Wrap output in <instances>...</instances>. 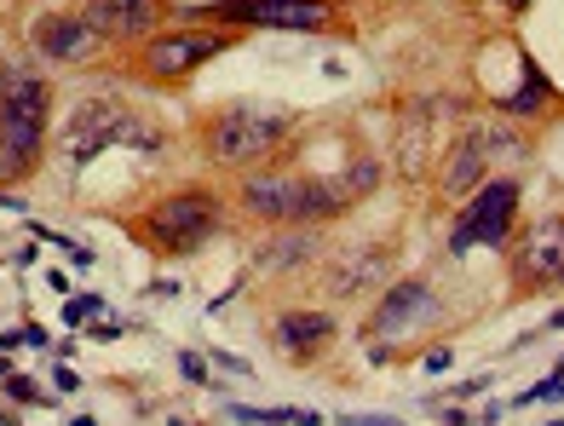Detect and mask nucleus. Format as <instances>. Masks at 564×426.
<instances>
[{
  "label": "nucleus",
  "instance_id": "nucleus-1",
  "mask_svg": "<svg viewBox=\"0 0 564 426\" xmlns=\"http://www.w3.org/2000/svg\"><path fill=\"white\" fill-rule=\"evenodd\" d=\"M46 121H53V92L35 69L12 64L0 75V179H23L41 162Z\"/></svg>",
  "mask_w": 564,
  "mask_h": 426
},
{
  "label": "nucleus",
  "instance_id": "nucleus-2",
  "mask_svg": "<svg viewBox=\"0 0 564 426\" xmlns=\"http://www.w3.org/2000/svg\"><path fill=\"white\" fill-rule=\"evenodd\" d=\"M242 203L253 219H271V225H312V219H335L346 208L340 185H323V179H300V173H253L242 185Z\"/></svg>",
  "mask_w": 564,
  "mask_h": 426
},
{
  "label": "nucleus",
  "instance_id": "nucleus-3",
  "mask_svg": "<svg viewBox=\"0 0 564 426\" xmlns=\"http://www.w3.org/2000/svg\"><path fill=\"white\" fill-rule=\"evenodd\" d=\"M214 225H219V203L208 190H173L144 214V237L156 242L162 254H191L196 242H208Z\"/></svg>",
  "mask_w": 564,
  "mask_h": 426
},
{
  "label": "nucleus",
  "instance_id": "nucleus-4",
  "mask_svg": "<svg viewBox=\"0 0 564 426\" xmlns=\"http://www.w3.org/2000/svg\"><path fill=\"white\" fill-rule=\"evenodd\" d=\"M289 139V116H260V110H230L214 121V133H208V156L219 167H248V162H260L271 156V150Z\"/></svg>",
  "mask_w": 564,
  "mask_h": 426
},
{
  "label": "nucleus",
  "instance_id": "nucleus-5",
  "mask_svg": "<svg viewBox=\"0 0 564 426\" xmlns=\"http://www.w3.org/2000/svg\"><path fill=\"white\" fill-rule=\"evenodd\" d=\"M512 288L519 294L564 288V214L535 219L524 231V242L512 248Z\"/></svg>",
  "mask_w": 564,
  "mask_h": 426
},
{
  "label": "nucleus",
  "instance_id": "nucleus-6",
  "mask_svg": "<svg viewBox=\"0 0 564 426\" xmlns=\"http://www.w3.org/2000/svg\"><path fill=\"white\" fill-rule=\"evenodd\" d=\"M512 219H519V185H512V179H490L467 203V214L455 219L449 248H455V254H467V248H478V242L501 248L512 237Z\"/></svg>",
  "mask_w": 564,
  "mask_h": 426
},
{
  "label": "nucleus",
  "instance_id": "nucleus-7",
  "mask_svg": "<svg viewBox=\"0 0 564 426\" xmlns=\"http://www.w3.org/2000/svg\"><path fill=\"white\" fill-rule=\"evenodd\" d=\"M208 18H225V23H253V30H328L340 12L335 0H219L208 7Z\"/></svg>",
  "mask_w": 564,
  "mask_h": 426
},
{
  "label": "nucleus",
  "instance_id": "nucleus-8",
  "mask_svg": "<svg viewBox=\"0 0 564 426\" xmlns=\"http://www.w3.org/2000/svg\"><path fill=\"white\" fill-rule=\"evenodd\" d=\"M225 53V35L214 30H178V35H150L144 46V69L156 75V81H185L196 64H208Z\"/></svg>",
  "mask_w": 564,
  "mask_h": 426
},
{
  "label": "nucleus",
  "instance_id": "nucleus-9",
  "mask_svg": "<svg viewBox=\"0 0 564 426\" xmlns=\"http://www.w3.org/2000/svg\"><path fill=\"white\" fill-rule=\"evenodd\" d=\"M82 18L98 41H139L150 30H162L167 0H87Z\"/></svg>",
  "mask_w": 564,
  "mask_h": 426
},
{
  "label": "nucleus",
  "instance_id": "nucleus-10",
  "mask_svg": "<svg viewBox=\"0 0 564 426\" xmlns=\"http://www.w3.org/2000/svg\"><path fill=\"white\" fill-rule=\"evenodd\" d=\"M105 144H156V133L139 128L133 116H116V110H82L69 121V133H64V150L69 156H93V150H105Z\"/></svg>",
  "mask_w": 564,
  "mask_h": 426
},
{
  "label": "nucleus",
  "instance_id": "nucleus-11",
  "mask_svg": "<svg viewBox=\"0 0 564 426\" xmlns=\"http://www.w3.org/2000/svg\"><path fill=\"white\" fill-rule=\"evenodd\" d=\"M426 317H432V288L426 283H392L387 294H380V306L369 312L364 335L375 346V340H392L403 329H415V323H426Z\"/></svg>",
  "mask_w": 564,
  "mask_h": 426
},
{
  "label": "nucleus",
  "instance_id": "nucleus-12",
  "mask_svg": "<svg viewBox=\"0 0 564 426\" xmlns=\"http://www.w3.org/2000/svg\"><path fill=\"white\" fill-rule=\"evenodd\" d=\"M276 346L282 352H294V358H312L323 340H335V317L328 312H289V317H276Z\"/></svg>",
  "mask_w": 564,
  "mask_h": 426
},
{
  "label": "nucleus",
  "instance_id": "nucleus-13",
  "mask_svg": "<svg viewBox=\"0 0 564 426\" xmlns=\"http://www.w3.org/2000/svg\"><path fill=\"white\" fill-rule=\"evenodd\" d=\"M35 46L46 58H82L98 46V35L87 30V18H41L35 23Z\"/></svg>",
  "mask_w": 564,
  "mask_h": 426
},
{
  "label": "nucleus",
  "instance_id": "nucleus-14",
  "mask_svg": "<svg viewBox=\"0 0 564 426\" xmlns=\"http://www.w3.org/2000/svg\"><path fill=\"white\" fill-rule=\"evenodd\" d=\"M387 277V254L380 248H369V254H351L340 271H335V294H357L364 283H380Z\"/></svg>",
  "mask_w": 564,
  "mask_h": 426
},
{
  "label": "nucleus",
  "instance_id": "nucleus-15",
  "mask_svg": "<svg viewBox=\"0 0 564 426\" xmlns=\"http://www.w3.org/2000/svg\"><path fill=\"white\" fill-rule=\"evenodd\" d=\"M484 179V144H460L455 156H449V173H444V190L460 196V190H473Z\"/></svg>",
  "mask_w": 564,
  "mask_h": 426
},
{
  "label": "nucleus",
  "instance_id": "nucleus-16",
  "mask_svg": "<svg viewBox=\"0 0 564 426\" xmlns=\"http://www.w3.org/2000/svg\"><path fill=\"white\" fill-rule=\"evenodd\" d=\"M375 179H380V167H375V162H357V167L346 173V185H340V196H346V203H351V196H364V190H369Z\"/></svg>",
  "mask_w": 564,
  "mask_h": 426
},
{
  "label": "nucleus",
  "instance_id": "nucleus-17",
  "mask_svg": "<svg viewBox=\"0 0 564 426\" xmlns=\"http://www.w3.org/2000/svg\"><path fill=\"white\" fill-rule=\"evenodd\" d=\"M0 381H7V392L18 397V404H53V397L35 392V381H18V374H7V358H0Z\"/></svg>",
  "mask_w": 564,
  "mask_h": 426
},
{
  "label": "nucleus",
  "instance_id": "nucleus-18",
  "mask_svg": "<svg viewBox=\"0 0 564 426\" xmlns=\"http://www.w3.org/2000/svg\"><path fill=\"white\" fill-rule=\"evenodd\" d=\"M98 306H105L98 294H75L69 306H64V317H69V323H87V317H98Z\"/></svg>",
  "mask_w": 564,
  "mask_h": 426
},
{
  "label": "nucleus",
  "instance_id": "nucleus-19",
  "mask_svg": "<svg viewBox=\"0 0 564 426\" xmlns=\"http://www.w3.org/2000/svg\"><path fill=\"white\" fill-rule=\"evenodd\" d=\"M294 254H312V237H300V242H282V248H271V265H294Z\"/></svg>",
  "mask_w": 564,
  "mask_h": 426
},
{
  "label": "nucleus",
  "instance_id": "nucleus-20",
  "mask_svg": "<svg viewBox=\"0 0 564 426\" xmlns=\"http://www.w3.org/2000/svg\"><path fill=\"white\" fill-rule=\"evenodd\" d=\"M346 426H403V420H392V415H351Z\"/></svg>",
  "mask_w": 564,
  "mask_h": 426
},
{
  "label": "nucleus",
  "instance_id": "nucleus-21",
  "mask_svg": "<svg viewBox=\"0 0 564 426\" xmlns=\"http://www.w3.org/2000/svg\"><path fill=\"white\" fill-rule=\"evenodd\" d=\"M501 7H530V0H501Z\"/></svg>",
  "mask_w": 564,
  "mask_h": 426
},
{
  "label": "nucleus",
  "instance_id": "nucleus-22",
  "mask_svg": "<svg viewBox=\"0 0 564 426\" xmlns=\"http://www.w3.org/2000/svg\"><path fill=\"white\" fill-rule=\"evenodd\" d=\"M0 426H12V415H7V409H0Z\"/></svg>",
  "mask_w": 564,
  "mask_h": 426
}]
</instances>
